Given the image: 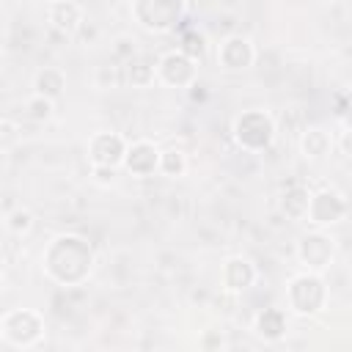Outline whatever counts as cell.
<instances>
[{"label": "cell", "instance_id": "cell-1", "mask_svg": "<svg viewBox=\"0 0 352 352\" xmlns=\"http://www.w3.org/2000/svg\"><path fill=\"white\" fill-rule=\"evenodd\" d=\"M44 272L58 286H80L94 270V248L80 234H58L41 253Z\"/></svg>", "mask_w": 352, "mask_h": 352}, {"label": "cell", "instance_id": "cell-2", "mask_svg": "<svg viewBox=\"0 0 352 352\" xmlns=\"http://www.w3.org/2000/svg\"><path fill=\"white\" fill-rule=\"evenodd\" d=\"M275 132H278L275 118L261 107L242 110L231 124V135H234L236 146L250 151V154L267 151L272 146V140H275Z\"/></svg>", "mask_w": 352, "mask_h": 352}, {"label": "cell", "instance_id": "cell-3", "mask_svg": "<svg viewBox=\"0 0 352 352\" xmlns=\"http://www.w3.org/2000/svg\"><path fill=\"white\" fill-rule=\"evenodd\" d=\"M286 302L297 316H316L327 302V283L319 272L292 275L286 283Z\"/></svg>", "mask_w": 352, "mask_h": 352}, {"label": "cell", "instance_id": "cell-4", "mask_svg": "<svg viewBox=\"0 0 352 352\" xmlns=\"http://www.w3.org/2000/svg\"><path fill=\"white\" fill-rule=\"evenodd\" d=\"M0 336L16 349H30L44 338V316L33 308H14L0 316Z\"/></svg>", "mask_w": 352, "mask_h": 352}, {"label": "cell", "instance_id": "cell-5", "mask_svg": "<svg viewBox=\"0 0 352 352\" xmlns=\"http://www.w3.org/2000/svg\"><path fill=\"white\" fill-rule=\"evenodd\" d=\"M187 11V0H132V16L151 33L173 30Z\"/></svg>", "mask_w": 352, "mask_h": 352}, {"label": "cell", "instance_id": "cell-6", "mask_svg": "<svg viewBox=\"0 0 352 352\" xmlns=\"http://www.w3.org/2000/svg\"><path fill=\"white\" fill-rule=\"evenodd\" d=\"M336 258V239L330 234H324L322 228L308 231L305 236H300L297 242V261L308 270V272H324Z\"/></svg>", "mask_w": 352, "mask_h": 352}, {"label": "cell", "instance_id": "cell-7", "mask_svg": "<svg viewBox=\"0 0 352 352\" xmlns=\"http://www.w3.org/2000/svg\"><path fill=\"white\" fill-rule=\"evenodd\" d=\"M308 223L316 228H327L336 226L346 217V198L336 190H316L308 198V212H305Z\"/></svg>", "mask_w": 352, "mask_h": 352}, {"label": "cell", "instance_id": "cell-8", "mask_svg": "<svg viewBox=\"0 0 352 352\" xmlns=\"http://www.w3.org/2000/svg\"><path fill=\"white\" fill-rule=\"evenodd\" d=\"M157 80L168 88H187L198 77V66L192 58H187L179 50H168L157 63Z\"/></svg>", "mask_w": 352, "mask_h": 352}, {"label": "cell", "instance_id": "cell-9", "mask_svg": "<svg viewBox=\"0 0 352 352\" xmlns=\"http://www.w3.org/2000/svg\"><path fill=\"white\" fill-rule=\"evenodd\" d=\"M253 60H256V47L242 33L226 36L220 41V47H217V63L226 72H245V69L253 66Z\"/></svg>", "mask_w": 352, "mask_h": 352}, {"label": "cell", "instance_id": "cell-10", "mask_svg": "<svg viewBox=\"0 0 352 352\" xmlns=\"http://www.w3.org/2000/svg\"><path fill=\"white\" fill-rule=\"evenodd\" d=\"M126 151V140L118 132H96L88 140V162L102 168H118Z\"/></svg>", "mask_w": 352, "mask_h": 352}, {"label": "cell", "instance_id": "cell-11", "mask_svg": "<svg viewBox=\"0 0 352 352\" xmlns=\"http://www.w3.org/2000/svg\"><path fill=\"white\" fill-rule=\"evenodd\" d=\"M121 165L132 176H140V179L151 176V173H157V165H160V148L151 140H146V138L132 140V143H126Z\"/></svg>", "mask_w": 352, "mask_h": 352}, {"label": "cell", "instance_id": "cell-12", "mask_svg": "<svg viewBox=\"0 0 352 352\" xmlns=\"http://www.w3.org/2000/svg\"><path fill=\"white\" fill-rule=\"evenodd\" d=\"M220 280H223V289L231 292V294H242L245 289H250L256 283V267L250 258L245 256H231L223 261V270H220Z\"/></svg>", "mask_w": 352, "mask_h": 352}, {"label": "cell", "instance_id": "cell-13", "mask_svg": "<svg viewBox=\"0 0 352 352\" xmlns=\"http://www.w3.org/2000/svg\"><path fill=\"white\" fill-rule=\"evenodd\" d=\"M253 330H256V336H258L261 341L275 344V341H280V338L286 336V330H289V316H286L283 308H275V305L261 308V311L256 314V319H253Z\"/></svg>", "mask_w": 352, "mask_h": 352}, {"label": "cell", "instance_id": "cell-14", "mask_svg": "<svg viewBox=\"0 0 352 352\" xmlns=\"http://www.w3.org/2000/svg\"><path fill=\"white\" fill-rule=\"evenodd\" d=\"M47 22L52 25V30L69 36L82 25V8L74 0H52L47 6Z\"/></svg>", "mask_w": 352, "mask_h": 352}, {"label": "cell", "instance_id": "cell-15", "mask_svg": "<svg viewBox=\"0 0 352 352\" xmlns=\"http://www.w3.org/2000/svg\"><path fill=\"white\" fill-rule=\"evenodd\" d=\"M333 148V138L322 126H305L300 135V154L305 160H324Z\"/></svg>", "mask_w": 352, "mask_h": 352}, {"label": "cell", "instance_id": "cell-16", "mask_svg": "<svg viewBox=\"0 0 352 352\" xmlns=\"http://www.w3.org/2000/svg\"><path fill=\"white\" fill-rule=\"evenodd\" d=\"M63 88H66V74L55 66H44L36 72L33 77V94H41L47 99H60L63 96Z\"/></svg>", "mask_w": 352, "mask_h": 352}, {"label": "cell", "instance_id": "cell-17", "mask_svg": "<svg viewBox=\"0 0 352 352\" xmlns=\"http://www.w3.org/2000/svg\"><path fill=\"white\" fill-rule=\"evenodd\" d=\"M126 80L132 88H148L157 80V66L146 55H132L126 58Z\"/></svg>", "mask_w": 352, "mask_h": 352}, {"label": "cell", "instance_id": "cell-18", "mask_svg": "<svg viewBox=\"0 0 352 352\" xmlns=\"http://www.w3.org/2000/svg\"><path fill=\"white\" fill-rule=\"evenodd\" d=\"M308 198H311L308 187H302V184H289V187L283 190V195H280V212H283L286 217H292V220H302L305 212H308Z\"/></svg>", "mask_w": 352, "mask_h": 352}, {"label": "cell", "instance_id": "cell-19", "mask_svg": "<svg viewBox=\"0 0 352 352\" xmlns=\"http://www.w3.org/2000/svg\"><path fill=\"white\" fill-rule=\"evenodd\" d=\"M157 170H160L162 176H168V179L184 176V170H187V154H184L182 148H176V146L160 151V165H157Z\"/></svg>", "mask_w": 352, "mask_h": 352}, {"label": "cell", "instance_id": "cell-20", "mask_svg": "<svg viewBox=\"0 0 352 352\" xmlns=\"http://www.w3.org/2000/svg\"><path fill=\"white\" fill-rule=\"evenodd\" d=\"M52 113H55V102H52V99L41 96V94H33V96L25 99V116H28L30 121L44 124V121L52 118Z\"/></svg>", "mask_w": 352, "mask_h": 352}, {"label": "cell", "instance_id": "cell-21", "mask_svg": "<svg viewBox=\"0 0 352 352\" xmlns=\"http://www.w3.org/2000/svg\"><path fill=\"white\" fill-rule=\"evenodd\" d=\"M179 52H184L187 58H192L195 63L206 55V36L204 33H198V30H184L182 33V38H179V47H176Z\"/></svg>", "mask_w": 352, "mask_h": 352}, {"label": "cell", "instance_id": "cell-22", "mask_svg": "<svg viewBox=\"0 0 352 352\" xmlns=\"http://www.w3.org/2000/svg\"><path fill=\"white\" fill-rule=\"evenodd\" d=\"M6 228H8L11 234H16V236H25V234L33 228V212L25 209V206L11 209V212L6 214Z\"/></svg>", "mask_w": 352, "mask_h": 352}, {"label": "cell", "instance_id": "cell-23", "mask_svg": "<svg viewBox=\"0 0 352 352\" xmlns=\"http://www.w3.org/2000/svg\"><path fill=\"white\" fill-rule=\"evenodd\" d=\"M22 138L19 124H14L11 118H0V151H11Z\"/></svg>", "mask_w": 352, "mask_h": 352}, {"label": "cell", "instance_id": "cell-24", "mask_svg": "<svg viewBox=\"0 0 352 352\" xmlns=\"http://www.w3.org/2000/svg\"><path fill=\"white\" fill-rule=\"evenodd\" d=\"M91 173L99 184H113L116 182V168H102V165H91Z\"/></svg>", "mask_w": 352, "mask_h": 352}, {"label": "cell", "instance_id": "cell-25", "mask_svg": "<svg viewBox=\"0 0 352 352\" xmlns=\"http://www.w3.org/2000/svg\"><path fill=\"white\" fill-rule=\"evenodd\" d=\"M201 346H204V349H212V346H226V341H223V338H214V336H204V338H201Z\"/></svg>", "mask_w": 352, "mask_h": 352}, {"label": "cell", "instance_id": "cell-26", "mask_svg": "<svg viewBox=\"0 0 352 352\" xmlns=\"http://www.w3.org/2000/svg\"><path fill=\"white\" fill-rule=\"evenodd\" d=\"M116 44H118V47H116V52H118V55H126V58H132V55H135V52H129V47H126V44H129V38H118Z\"/></svg>", "mask_w": 352, "mask_h": 352}, {"label": "cell", "instance_id": "cell-27", "mask_svg": "<svg viewBox=\"0 0 352 352\" xmlns=\"http://www.w3.org/2000/svg\"><path fill=\"white\" fill-rule=\"evenodd\" d=\"M3 50H6V36H3V30H0V55H3Z\"/></svg>", "mask_w": 352, "mask_h": 352}, {"label": "cell", "instance_id": "cell-28", "mask_svg": "<svg viewBox=\"0 0 352 352\" xmlns=\"http://www.w3.org/2000/svg\"><path fill=\"white\" fill-rule=\"evenodd\" d=\"M3 286H6V280H3V272H0V294H3Z\"/></svg>", "mask_w": 352, "mask_h": 352}, {"label": "cell", "instance_id": "cell-29", "mask_svg": "<svg viewBox=\"0 0 352 352\" xmlns=\"http://www.w3.org/2000/svg\"><path fill=\"white\" fill-rule=\"evenodd\" d=\"M0 338H3V336H0Z\"/></svg>", "mask_w": 352, "mask_h": 352}]
</instances>
